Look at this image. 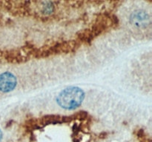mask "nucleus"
Listing matches in <instances>:
<instances>
[{
  "instance_id": "20e7f679",
  "label": "nucleus",
  "mask_w": 152,
  "mask_h": 142,
  "mask_svg": "<svg viewBox=\"0 0 152 142\" xmlns=\"http://www.w3.org/2000/svg\"><path fill=\"white\" fill-rule=\"evenodd\" d=\"M2 137H3L2 132H1V130H0V141H1V139H2Z\"/></svg>"
},
{
  "instance_id": "7ed1b4c3",
  "label": "nucleus",
  "mask_w": 152,
  "mask_h": 142,
  "mask_svg": "<svg viewBox=\"0 0 152 142\" xmlns=\"http://www.w3.org/2000/svg\"><path fill=\"white\" fill-rule=\"evenodd\" d=\"M148 19V16L145 11H137L136 13L132 14L131 16V23L133 25H135L138 28H141L144 25V24L146 23L147 19Z\"/></svg>"
},
{
  "instance_id": "f257e3e1",
  "label": "nucleus",
  "mask_w": 152,
  "mask_h": 142,
  "mask_svg": "<svg viewBox=\"0 0 152 142\" xmlns=\"http://www.w3.org/2000/svg\"><path fill=\"white\" fill-rule=\"evenodd\" d=\"M85 99V93L82 89L77 87L65 88L58 95L56 103L65 109H73L78 107Z\"/></svg>"
},
{
  "instance_id": "f03ea898",
  "label": "nucleus",
  "mask_w": 152,
  "mask_h": 142,
  "mask_svg": "<svg viewBox=\"0 0 152 142\" xmlns=\"http://www.w3.org/2000/svg\"><path fill=\"white\" fill-rule=\"evenodd\" d=\"M17 84L16 76L10 72H4L0 74V91L9 93L14 90Z\"/></svg>"
}]
</instances>
